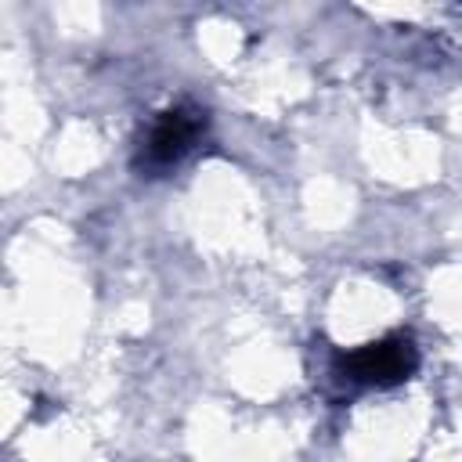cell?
<instances>
[{"mask_svg":"<svg viewBox=\"0 0 462 462\" xmlns=\"http://www.w3.org/2000/svg\"><path fill=\"white\" fill-rule=\"evenodd\" d=\"M199 134H202L199 112H184V108L166 112V116L148 130V137H144V144H141V166H148V170H166V166H173L184 152L195 148Z\"/></svg>","mask_w":462,"mask_h":462,"instance_id":"cell-1","label":"cell"},{"mask_svg":"<svg viewBox=\"0 0 462 462\" xmlns=\"http://www.w3.org/2000/svg\"><path fill=\"white\" fill-rule=\"evenodd\" d=\"M415 368V350L408 339H386V343H368L357 354L346 357V375L357 383L372 386H390L401 383Z\"/></svg>","mask_w":462,"mask_h":462,"instance_id":"cell-2","label":"cell"}]
</instances>
